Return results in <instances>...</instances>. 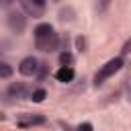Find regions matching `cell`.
Here are the masks:
<instances>
[{
	"label": "cell",
	"mask_w": 131,
	"mask_h": 131,
	"mask_svg": "<svg viewBox=\"0 0 131 131\" xmlns=\"http://www.w3.org/2000/svg\"><path fill=\"white\" fill-rule=\"evenodd\" d=\"M55 78H57V82H61V84L72 82V80H74V68H72V66H61V68L55 72Z\"/></svg>",
	"instance_id": "6"
},
{
	"label": "cell",
	"mask_w": 131,
	"mask_h": 131,
	"mask_svg": "<svg viewBox=\"0 0 131 131\" xmlns=\"http://www.w3.org/2000/svg\"><path fill=\"white\" fill-rule=\"evenodd\" d=\"M123 53H131V39H129V41L123 45Z\"/></svg>",
	"instance_id": "16"
},
{
	"label": "cell",
	"mask_w": 131,
	"mask_h": 131,
	"mask_svg": "<svg viewBox=\"0 0 131 131\" xmlns=\"http://www.w3.org/2000/svg\"><path fill=\"white\" fill-rule=\"evenodd\" d=\"M37 70H39V61H37L35 57H25V59L18 63V72H20L23 76H35Z\"/></svg>",
	"instance_id": "5"
},
{
	"label": "cell",
	"mask_w": 131,
	"mask_h": 131,
	"mask_svg": "<svg viewBox=\"0 0 131 131\" xmlns=\"http://www.w3.org/2000/svg\"><path fill=\"white\" fill-rule=\"evenodd\" d=\"M59 61H61V66H72V61H74V57H72V53H68V51H63V53L59 55Z\"/></svg>",
	"instance_id": "11"
},
{
	"label": "cell",
	"mask_w": 131,
	"mask_h": 131,
	"mask_svg": "<svg viewBox=\"0 0 131 131\" xmlns=\"http://www.w3.org/2000/svg\"><path fill=\"white\" fill-rule=\"evenodd\" d=\"M35 45L41 51H55L59 45V37L53 31V27L49 23H41L35 29Z\"/></svg>",
	"instance_id": "1"
},
{
	"label": "cell",
	"mask_w": 131,
	"mask_h": 131,
	"mask_svg": "<svg viewBox=\"0 0 131 131\" xmlns=\"http://www.w3.org/2000/svg\"><path fill=\"white\" fill-rule=\"evenodd\" d=\"M8 27H10V31H14L16 35H20V33L25 31V27H27L25 14H20V12H10V14H8Z\"/></svg>",
	"instance_id": "3"
},
{
	"label": "cell",
	"mask_w": 131,
	"mask_h": 131,
	"mask_svg": "<svg viewBox=\"0 0 131 131\" xmlns=\"http://www.w3.org/2000/svg\"><path fill=\"white\" fill-rule=\"evenodd\" d=\"M45 2H47V0H33V4H37L39 8H43V6H45Z\"/></svg>",
	"instance_id": "17"
},
{
	"label": "cell",
	"mask_w": 131,
	"mask_h": 131,
	"mask_svg": "<svg viewBox=\"0 0 131 131\" xmlns=\"http://www.w3.org/2000/svg\"><path fill=\"white\" fill-rule=\"evenodd\" d=\"M45 98H47V90L45 88H37V90L31 92V100L33 102H43Z\"/></svg>",
	"instance_id": "9"
},
{
	"label": "cell",
	"mask_w": 131,
	"mask_h": 131,
	"mask_svg": "<svg viewBox=\"0 0 131 131\" xmlns=\"http://www.w3.org/2000/svg\"><path fill=\"white\" fill-rule=\"evenodd\" d=\"M86 47H88L86 39H84V37H76V49L82 53V51H86Z\"/></svg>",
	"instance_id": "12"
},
{
	"label": "cell",
	"mask_w": 131,
	"mask_h": 131,
	"mask_svg": "<svg viewBox=\"0 0 131 131\" xmlns=\"http://www.w3.org/2000/svg\"><path fill=\"white\" fill-rule=\"evenodd\" d=\"M6 94H8L10 98H25V96H27V86H25L23 82H14V84L8 86Z\"/></svg>",
	"instance_id": "7"
},
{
	"label": "cell",
	"mask_w": 131,
	"mask_h": 131,
	"mask_svg": "<svg viewBox=\"0 0 131 131\" xmlns=\"http://www.w3.org/2000/svg\"><path fill=\"white\" fill-rule=\"evenodd\" d=\"M10 74H12V68H10L6 61H0V76H2V78H8Z\"/></svg>",
	"instance_id": "10"
},
{
	"label": "cell",
	"mask_w": 131,
	"mask_h": 131,
	"mask_svg": "<svg viewBox=\"0 0 131 131\" xmlns=\"http://www.w3.org/2000/svg\"><path fill=\"white\" fill-rule=\"evenodd\" d=\"M20 6L29 14H33V16H41V12H43V8H39L37 4H33V0H20Z\"/></svg>",
	"instance_id": "8"
},
{
	"label": "cell",
	"mask_w": 131,
	"mask_h": 131,
	"mask_svg": "<svg viewBox=\"0 0 131 131\" xmlns=\"http://www.w3.org/2000/svg\"><path fill=\"white\" fill-rule=\"evenodd\" d=\"M12 2H14V0H2V2H0V4H2V6H10V4H12Z\"/></svg>",
	"instance_id": "18"
},
{
	"label": "cell",
	"mask_w": 131,
	"mask_h": 131,
	"mask_svg": "<svg viewBox=\"0 0 131 131\" xmlns=\"http://www.w3.org/2000/svg\"><path fill=\"white\" fill-rule=\"evenodd\" d=\"M43 123H45V117H43V115H23V117H18V121H16V125H18L20 129H29V127L43 125Z\"/></svg>",
	"instance_id": "4"
},
{
	"label": "cell",
	"mask_w": 131,
	"mask_h": 131,
	"mask_svg": "<svg viewBox=\"0 0 131 131\" xmlns=\"http://www.w3.org/2000/svg\"><path fill=\"white\" fill-rule=\"evenodd\" d=\"M108 6H111V0H98V2H96V10H98L100 14H102V12H106V8H108Z\"/></svg>",
	"instance_id": "13"
},
{
	"label": "cell",
	"mask_w": 131,
	"mask_h": 131,
	"mask_svg": "<svg viewBox=\"0 0 131 131\" xmlns=\"http://www.w3.org/2000/svg\"><path fill=\"white\" fill-rule=\"evenodd\" d=\"M121 68H123V57H113V59H108V61L98 70V74L94 76V86H102L104 80H108L111 76H115Z\"/></svg>",
	"instance_id": "2"
},
{
	"label": "cell",
	"mask_w": 131,
	"mask_h": 131,
	"mask_svg": "<svg viewBox=\"0 0 131 131\" xmlns=\"http://www.w3.org/2000/svg\"><path fill=\"white\" fill-rule=\"evenodd\" d=\"M125 96H127V100L131 102V76L125 80Z\"/></svg>",
	"instance_id": "14"
},
{
	"label": "cell",
	"mask_w": 131,
	"mask_h": 131,
	"mask_svg": "<svg viewBox=\"0 0 131 131\" xmlns=\"http://www.w3.org/2000/svg\"><path fill=\"white\" fill-rule=\"evenodd\" d=\"M78 131H92V125L90 123H82V125H78Z\"/></svg>",
	"instance_id": "15"
}]
</instances>
